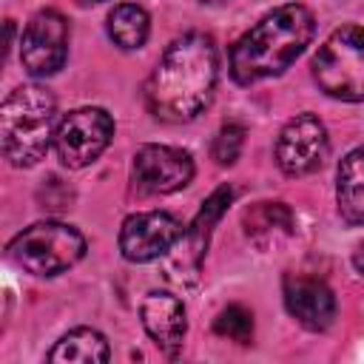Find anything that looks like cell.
<instances>
[{
    "instance_id": "cell-5",
    "label": "cell",
    "mask_w": 364,
    "mask_h": 364,
    "mask_svg": "<svg viewBox=\"0 0 364 364\" xmlns=\"http://www.w3.org/2000/svg\"><path fill=\"white\" fill-rule=\"evenodd\" d=\"M313 80L327 97L344 102L364 100V28H336L313 57Z\"/></svg>"
},
{
    "instance_id": "cell-14",
    "label": "cell",
    "mask_w": 364,
    "mask_h": 364,
    "mask_svg": "<svg viewBox=\"0 0 364 364\" xmlns=\"http://www.w3.org/2000/svg\"><path fill=\"white\" fill-rule=\"evenodd\" d=\"M336 205L344 222L364 225V145L353 148L338 165Z\"/></svg>"
},
{
    "instance_id": "cell-7",
    "label": "cell",
    "mask_w": 364,
    "mask_h": 364,
    "mask_svg": "<svg viewBox=\"0 0 364 364\" xmlns=\"http://www.w3.org/2000/svg\"><path fill=\"white\" fill-rule=\"evenodd\" d=\"M327 128L316 114H296L276 139V162L287 176H307L327 159Z\"/></svg>"
},
{
    "instance_id": "cell-21",
    "label": "cell",
    "mask_w": 364,
    "mask_h": 364,
    "mask_svg": "<svg viewBox=\"0 0 364 364\" xmlns=\"http://www.w3.org/2000/svg\"><path fill=\"white\" fill-rule=\"evenodd\" d=\"M85 3H100V0H85Z\"/></svg>"
},
{
    "instance_id": "cell-18",
    "label": "cell",
    "mask_w": 364,
    "mask_h": 364,
    "mask_svg": "<svg viewBox=\"0 0 364 364\" xmlns=\"http://www.w3.org/2000/svg\"><path fill=\"white\" fill-rule=\"evenodd\" d=\"M213 330L230 341H239V344H250L253 338V313L245 310L242 304H230L225 307L216 321H213Z\"/></svg>"
},
{
    "instance_id": "cell-16",
    "label": "cell",
    "mask_w": 364,
    "mask_h": 364,
    "mask_svg": "<svg viewBox=\"0 0 364 364\" xmlns=\"http://www.w3.org/2000/svg\"><path fill=\"white\" fill-rule=\"evenodd\" d=\"M111 350L102 333L91 330V327H77L71 333H65L57 347L48 353V361H63V364H97V361H108Z\"/></svg>"
},
{
    "instance_id": "cell-13",
    "label": "cell",
    "mask_w": 364,
    "mask_h": 364,
    "mask_svg": "<svg viewBox=\"0 0 364 364\" xmlns=\"http://www.w3.org/2000/svg\"><path fill=\"white\" fill-rule=\"evenodd\" d=\"M139 316H142L145 333L162 350L173 353L182 344L188 321H185V307H182V301L176 296H171V293H148L142 307H139Z\"/></svg>"
},
{
    "instance_id": "cell-11",
    "label": "cell",
    "mask_w": 364,
    "mask_h": 364,
    "mask_svg": "<svg viewBox=\"0 0 364 364\" xmlns=\"http://www.w3.org/2000/svg\"><path fill=\"white\" fill-rule=\"evenodd\" d=\"M230 199H233V191H230L228 185L216 188V191L202 202V208H199V213L193 216L191 228H185V233H182V239H179V250H182V253H176V267L182 270V273L176 276L179 282H185V279L193 282V279H196L199 262H202L205 247H208V239H210V230H213V225L219 222V216L225 213V208L230 205Z\"/></svg>"
},
{
    "instance_id": "cell-6",
    "label": "cell",
    "mask_w": 364,
    "mask_h": 364,
    "mask_svg": "<svg viewBox=\"0 0 364 364\" xmlns=\"http://www.w3.org/2000/svg\"><path fill=\"white\" fill-rule=\"evenodd\" d=\"M114 119L102 108H74L57 122L54 151L65 168H85L91 165L111 142Z\"/></svg>"
},
{
    "instance_id": "cell-15",
    "label": "cell",
    "mask_w": 364,
    "mask_h": 364,
    "mask_svg": "<svg viewBox=\"0 0 364 364\" xmlns=\"http://www.w3.org/2000/svg\"><path fill=\"white\" fill-rule=\"evenodd\" d=\"M242 225H245L247 239L267 247L293 233V213L282 202H256L253 208L245 210Z\"/></svg>"
},
{
    "instance_id": "cell-20",
    "label": "cell",
    "mask_w": 364,
    "mask_h": 364,
    "mask_svg": "<svg viewBox=\"0 0 364 364\" xmlns=\"http://www.w3.org/2000/svg\"><path fill=\"white\" fill-rule=\"evenodd\" d=\"M353 264H355V270L364 276V245L355 247V253H353Z\"/></svg>"
},
{
    "instance_id": "cell-19",
    "label": "cell",
    "mask_w": 364,
    "mask_h": 364,
    "mask_svg": "<svg viewBox=\"0 0 364 364\" xmlns=\"http://www.w3.org/2000/svg\"><path fill=\"white\" fill-rule=\"evenodd\" d=\"M242 145H245V128L236 125V122H228V125L219 128L210 154H213V159L219 165H233L239 159V154H242Z\"/></svg>"
},
{
    "instance_id": "cell-12",
    "label": "cell",
    "mask_w": 364,
    "mask_h": 364,
    "mask_svg": "<svg viewBox=\"0 0 364 364\" xmlns=\"http://www.w3.org/2000/svg\"><path fill=\"white\" fill-rule=\"evenodd\" d=\"M284 304L290 316L299 318L307 330H327L336 318V296L321 279L287 276L284 279Z\"/></svg>"
},
{
    "instance_id": "cell-1",
    "label": "cell",
    "mask_w": 364,
    "mask_h": 364,
    "mask_svg": "<svg viewBox=\"0 0 364 364\" xmlns=\"http://www.w3.org/2000/svg\"><path fill=\"white\" fill-rule=\"evenodd\" d=\"M219 74L216 46L208 34L191 31L173 40L145 85V105L162 122H188L213 97Z\"/></svg>"
},
{
    "instance_id": "cell-22",
    "label": "cell",
    "mask_w": 364,
    "mask_h": 364,
    "mask_svg": "<svg viewBox=\"0 0 364 364\" xmlns=\"http://www.w3.org/2000/svg\"><path fill=\"white\" fill-rule=\"evenodd\" d=\"M208 3H213V0H208Z\"/></svg>"
},
{
    "instance_id": "cell-3",
    "label": "cell",
    "mask_w": 364,
    "mask_h": 364,
    "mask_svg": "<svg viewBox=\"0 0 364 364\" xmlns=\"http://www.w3.org/2000/svg\"><path fill=\"white\" fill-rule=\"evenodd\" d=\"M57 100L48 88L17 85L0 108V142L14 168L37 165L57 134Z\"/></svg>"
},
{
    "instance_id": "cell-17",
    "label": "cell",
    "mask_w": 364,
    "mask_h": 364,
    "mask_svg": "<svg viewBox=\"0 0 364 364\" xmlns=\"http://www.w3.org/2000/svg\"><path fill=\"white\" fill-rule=\"evenodd\" d=\"M148 31H151V20H148V14H145L142 6L119 3L108 14V37L119 48H125V51L142 48L145 40H148Z\"/></svg>"
},
{
    "instance_id": "cell-2",
    "label": "cell",
    "mask_w": 364,
    "mask_h": 364,
    "mask_svg": "<svg viewBox=\"0 0 364 364\" xmlns=\"http://www.w3.org/2000/svg\"><path fill=\"white\" fill-rule=\"evenodd\" d=\"M316 20L301 3H287L264 14L230 51V77L242 85L282 74L313 40Z\"/></svg>"
},
{
    "instance_id": "cell-8",
    "label": "cell",
    "mask_w": 364,
    "mask_h": 364,
    "mask_svg": "<svg viewBox=\"0 0 364 364\" xmlns=\"http://www.w3.org/2000/svg\"><path fill=\"white\" fill-rule=\"evenodd\" d=\"M68 54V23L60 11H37L20 40V57L31 77H48L63 68Z\"/></svg>"
},
{
    "instance_id": "cell-9",
    "label": "cell",
    "mask_w": 364,
    "mask_h": 364,
    "mask_svg": "<svg viewBox=\"0 0 364 364\" xmlns=\"http://www.w3.org/2000/svg\"><path fill=\"white\" fill-rule=\"evenodd\" d=\"M185 228L176 216L165 210H142L122 222L119 228V250L128 262H151L165 256L179 245Z\"/></svg>"
},
{
    "instance_id": "cell-4",
    "label": "cell",
    "mask_w": 364,
    "mask_h": 364,
    "mask_svg": "<svg viewBox=\"0 0 364 364\" xmlns=\"http://www.w3.org/2000/svg\"><path fill=\"white\" fill-rule=\"evenodd\" d=\"M85 253V236L65 222H37L17 233L6 256L14 267L31 276H57L74 267Z\"/></svg>"
},
{
    "instance_id": "cell-10",
    "label": "cell",
    "mask_w": 364,
    "mask_h": 364,
    "mask_svg": "<svg viewBox=\"0 0 364 364\" xmlns=\"http://www.w3.org/2000/svg\"><path fill=\"white\" fill-rule=\"evenodd\" d=\"M134 185L142 193L162 196L185 188L193 179V159L182 148L171 145H142L134 154Z\"/></svg>"
}]
</instances>
